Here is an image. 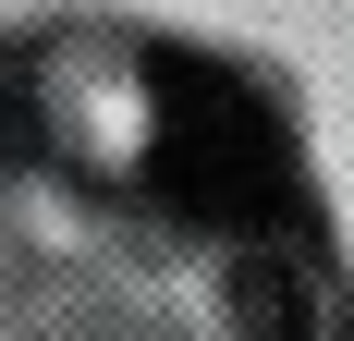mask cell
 <instances>
[{"label":"cell","mask_w":354,"mask_h":341,"mask_svg":"<svg viewBox=\"0 0 354 341\" xmlns=\"http://www.w3.org/2000/svg\"><path fill=\"white\" fill-rule=\"evenodd\" d=\"M147 170L171 183V207H196L220 232H293V135L220 73H183V61L159 73Z\"/></svg>","instance_id":"1"},{"label":"cell","mask_w":354,"mask_h":341,"mask_svg":"<svg viewBox=\"0 0 354 341\" xmlns=\"http://www.w3.org/2000/svg\"><path fill=\"white\" fill-rule=\"evenodd\" d=\"M232 329L245 341H330V305H318V280H306V256L257 244L245 269H232Z\"/></svg>","instance_id":"2"},{"label":"cell","mask_w":354,"mask_h":341,"mask_svg":"<svg viewBox=\"0 0 354 341\" xmlns=\"http://www.w3.org/2000/svg\"><path fill=\"white\" fill-rule=\"evenodd\" d=\"M37 159V86H25V61H0V170H25Z\"/></svg>","instance_id":"3"}]
</instances>
